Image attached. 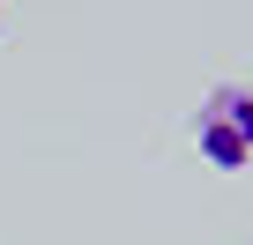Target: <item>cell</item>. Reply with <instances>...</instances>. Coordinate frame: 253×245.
Returning <instances> with one entry per match:
<instances>
[{
  "label": "cell",
  "instance_id": "1",
  "mask_svg": "<svg viewBox=\"0 0 253 245\" xmlns=\"http://www.w3.org/2000/svg\"><path fill=\"white\" fill-rule=\"evenodd\" d=\"M194 149L216 171H246L253 164V89L246 82H216L194 111Z\"/></svg>",
  "mask_w": 253,
  "mask_h": 245
}]
</instances>
